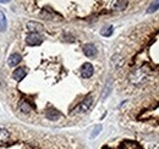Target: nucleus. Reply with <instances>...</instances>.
I'll list each match as a JSON object with an SVG mask.
<instances>
[{
  "instance_id": "1",
  "label": "nucleus",
  "mask_w": 159,
  "mask_h": 149,
  "mask_svg": "<svg viewBox=\"0 0 159 149\" xmlns=\"http://www.w3.org/2000/svg\"><path fill=\"white\" fill-rule=\"evenodd\" d=\"M147 77H148V72L146 67H139L136 70H132L129 74V79L134 86H141L142 83L146 82Z\"/></svg>"
},
{
  "instance_id": "2",
  "label": "nucleus",
  "mask_w": 159,
  "mask_h": 149,
  "mask_svg": "<svg viewBox=\"0 0 159 149\" xmlns=\"http://www.w3.org/2000/svg\"><path fill=\"white\" fill-rule=\"evenodd\" d=\"M92 104H93V98L92 97H87L84 100H82L79 105L72 110V112H87L91 109Z\"/></svg>"
},
{
  "instance_id": "3",
  "label": "nucleus",
  "mask_w": 159,
  "mask_h": 149,
  "mask_svg": "<svg viewBox=\"0 0 159 149\" xmlns=\"http://www.w3.org/2000/svg\"><path fill=\"white\" fill-rule=\"evenodd\" d=\"M26 43L31 47L40 45L43 43V37L42 34H38V33H28L26 37Z\"/></svg>"
},
{
  "instance_id": "4",
  "label": "nucleus",
  "mask_w": 159,
  "mask_h": 149,
  "mask_svg": "<svg viewBox=\"0 0 159 149\" xmlns=\"http://www.w3.org/2000/svg\"><path fill=\"white\" fill-rule=\"evenodd\" d=\"M93 74H94V69H93L92 64L86 62V64H83L81 66V76L83 78H89V77L93 76Z\"/></svg>"
},
{
  "instance_id": "5",
  "label": "nucleus",
  "mask_w": 159,
  "mask_h": 149,
  "mask_svg": "<svg viewBox=\"0 0 159 149\" xmlns=\"http://www.w3.org/2000/svg\"><path fill=\"white\" fill-rule=\"evenodd\" d=\"M27 29L30 31V33H43L44 31V27L40 25L39 22H34V21H30L27 23Z\"/></svg>"
},
{
  "instance_id": "6",
  "label": "nucleus",
  "mask_w": 159,
  "mask_h": 149,
  "mask_svg": "<svg viewBox=\"0 0 159 149\" xmlns=\"http://www.w3.org/2000/svg\"><path fill=\"white\" fill-rule=\"evenodd\" d=\"M83 53H84V55L88 56V57H96L98 50H97V48H96L94 44L88 43V44H84L83 45Z\"/></svg>"
},
{
  "instance_id": "7",
  "label": "nucleus",
  "mask_w": 159,
  "mask_h": 149,
  "mask_svg": "<svg viewBox=\"0 0 159 149\" xmlns=\"http://www.w3.org/2000/svg\"><path fill=\"white\" fill-rule=\"evenodd\" d=\"M26 74H27V71L23 69V67H17L14 72H12V78L15 79V81H22L25 77H26Z\"/></svg>"
},
{
  "instance_id": "8",
  "label": "nucleus",
  "mask_w": 159,
  "mask_h": 149,
  "mask_svg": "<svg viewBox=\"0 0 159 149\" xmlns=\"http://www.w3.org/2000/svg\"><path fill=\"white\" fill-rule=\"evenodd\" d=\"M21 60H22V57H21L20 54L14 53V54H11L10 57H9V60H7V65L11 66V67H14V66H16V65L20 64Z\"/></svg>"
},
{
  "instance_id": "9",
  "label": "nucleus",
  "mask_w": 159,
  "mask_h": 149,
  "mask_svg": "<svg viewBox=\"0 0 159 149\" xmlns=\"http://www.w3.org/2000/svg\"><path fill=\"white\" fill-rule=\"evenodd\" d=\"M9 138H10V132L4 127H0V143L7 142Z\"/></svg>"
},
{
  "instance_id": "10",
  "label": "nucleus",
  "mask_w": 159,
  "mask_h": 149,
  "mask_svg": "<svg viewBox=\"0 0 159 149\" xmlns=\"http://www.w3.org/2000/svg\"><path fill=\"white\" fill-rule=\"evenodd\" d=\"M113 32H114V27H113L111 25H108V26L103 27V28H102V31H100L102 36H104V37H109V36H111V34H113Z\"/></svg>"
},
{
  "instance_id": "11",
  "label": "nucleus",
  "mask_w": 159,
  "mask_h": 149,
  "mask_svg": "<svg viewBox=\"0 0 159 149\" xmlns=\"http://www.w3.org/2000/svg\"><path fill=\"white\" fill-rule=\"evenodd\" d=\"M47 117L49 119V120H52V121H55V120H58L60 117V114L58 110H54V109H52V110H48L47 111Z\"/></svg>"
},
{
  "instance_id": "12",
  "label": "nucleus",
  "mask_w": 159,
  "mask_h": 149,
  "mask_svg": "<svg viewBox=\"0 0 159 149\" xmlns=\"http://www.w3.org/2000/svg\"><path fill=\"white\" fill-rule=\"evenodd\" d=\"M19 109H20L22 112H25V114H28V112L32 110V108H31V105L27 103V102H21L20 103V106H19Z\"/></svg>"
},
{
  "instance_id": "13",
  "label": "nucleus",
  "mask_w": 159,
  "mask_h": 149,
  "mask_svg": "<svg viewBox=\"0 0 159 149\" xmlns=\"http://www.w3.org/2000/svg\"><path fill=\"white\" fill-rule=\"evenodd\" d=\"M6 29V16L2 11H0V31L4 32Z\"/></svg>"
},
{
  "instance_id": "14",
  "label": "nucleus",
  "mask_w": 159,
  "mask_h": 149,
  "mask_svg": "<svg viewBox=\"0 0 159 149\" xmlns=\"http://www.w3.org/2000/svg\"><path fill=\"white\" fill-rule=\"evenodd\" d=\"M158 9H159V1H154V2H152V4L148 6V9L146 10V12H147V14H152V12L157 11Z\"/></svg>"
},
{
  "instance_id": "15",
  "label": "nucleus",
  "mask_w": 159,
  "mask_h": 149,
  "mask_svg": "<svg viewBox=\"0 0 159 149\" xmlns=\"http://www.w3.org/2000/svg\"><path fill=\"white\" fill-rule=\"evenodd\" d=\"M126 6H127V1H116V2H114L113 9L114 10H124Z\"/></svg>"
},
{
  "instance_id": "16",
  "label": "nucleus",
  "mask_w": 159,
  "mask_h": 149,
  "mask_svg": "<svg viewBox=\"0 0 159 149\" xmlns=\"http://www.w3.org/2000/svg\"><path fill=\"white\" fill-rule=\"evenodd\" d=\"M102 131V125H98V126H96L94 127V130L92 132V134H91V138H94V137H97L98 134H99V132Z\"/></svg>"
}]
</instances>
